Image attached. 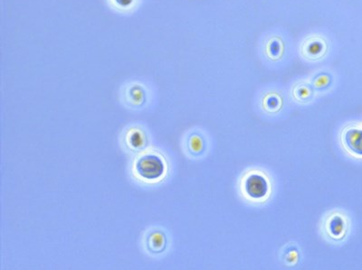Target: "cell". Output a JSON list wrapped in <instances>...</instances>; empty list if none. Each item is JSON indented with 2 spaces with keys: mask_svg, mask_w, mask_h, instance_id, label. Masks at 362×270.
Returning a JSON list of instances; mask_svg holds the SVG:
<instances>
[{
  "mask_svg": "<svg viewBox=\"0 0 362 270\" xmlns=\"http://www.w3.org/2000/svg\"><path fill=\"white\" fill-rule=\"evenodd\" d=\"M239 189L247 202L264 204L271 196L269 176L261 170L251 169L242 175Z\"/></svg>",
  "mask_w": 362,
  "mask_h": 270,
  "instance_id": "1",
  "label": "cell"
},
{
  "mask_svg": "<svg viewBox=\"0 0 362 270\" xmlns=\"http://www.w3.org/2000/svg\"><path fill=\"white\" fill-rule=\"evenodd\" d=\"M352 229V220L346 211L334 210L330 211L323 222V234L327 240L341 242L347 239Z\"/></svg>",
  "mask_w": 362,
  "mask_h": 270,
  "instance_id": "2",
  "label": "cell"
},
{
  "mask_svg": "<svg viewBox=\"0 0 362 270\" xmlns=\"http://www.w3.org/2000/svg\"><path fill=\"white\" fill-rule=\"evenodd\" d=\"M341 146L350 157L362 160V124H350L343 129Z\"/></svg>",
  "mask_w": 362,
  "mask_h": 270,
  "instance_id": "3",
  "label": "cell"
},
{
  "mask_svg": "<svg viewBox=\"0 0 362 270\" xmlns=\"http://www.w3.org/2000/svg\"><path fill=\"white\" fill-rule=\"evenodd\" d=\"M329 50L328 41L320 35H312L306 38L300 46V54L306 60L318 61L327 55Z\"/></svg>",
  "mask_w": 362,
  "mask_h": 270,
  "instance_id": "4",
  "label": "cell"
},
{
  "mask_svg": "<svg viewBox=\"0 0 362 270\" xmlns=\"http://www.w3.org/2000/svg\"><path fill=\"white\" fill-rule=\"evenodd\" d=\"M137 170H138L139 175L146 180L153 181L163 175L165 166L162 160L155 155H147L139 160L137 164Z\"/></svg>",
  "mask_w": 362,
  "mask_h": 270,
  "instance_id": "5",
  "label": "cell"
},
{
  "mask_svg": "<svg viewBox=\"0 0 362 270\" xmlns=\"http://www.w3.org/2000/svg\"><path fill=\"white\" fill-rule=\"evenodd\" d=\"M265 54L272 61H278L285 55V44L279 37H271L265 46Z\"/></svg>",
  "mask_w": 362,
  "mask_h": 270,
  "instance_id": "6",
  "label": "cell"
},
{
  "mask_svg": "<svg viewBox=\"0 0 362 270\" xmlns=\"http://www.w3.org/2000/svg\"><path fill=\"white\" fill-rule=\"evenodd\" d=\"M107 5L120 14H131L139 8L142 0H106Z\"/></svg>",
  "mask_w": 362,
  "mask_h": 270,
  "instance_id": "7",
  "label": "cell"
},
{
  "mask_svg": "<svg viewBox=\"0 0 362 270\" xmlns=\"http://www.w3.org/2000/svg\"><path fill=\"white\" fill-rule=\"evenodd\" d=\"M263 110L267 113H276L283 107V99L280 94L276 93H269L265 94L262 99Z\"/></svg>",
  "mask_w": 362,
  "mask_h": 270,
  "instance_id": "8",
  "label": "cell"
},
{
  "mask_svg": "<svg viewBox=\"0 0 362 270\" xmlns=\"http://www.w3.org/2000/svg\"><path fill=\"white\" fill-rule=\"evenodd\" d=\"M293 97L296 102L301 104H307L314 97V89L310 85L301 82L294 87Z\"/></svg>",
  "mask_w": 362,
  "mask_h": 270,
  "instance_id": "9",
  "label": "cell"
},
{
  "mask_svg": "<svg viewBox=\"0 0 362 270\" xmlns=\"http://www.w3.org/2000/svg\"><path fill=\"white\" fill-rule=\"evenodd\" d=\"M128 101L131 104H140L144 99L145 93L142 86L138 84H131L127 89Z\"/></svg>",
  "mask_w": 362,
  "mask_h": 270,
  "instance_id": "10",
  "label": "cell"
},
{
  "mask_svg": "<svg viewBox=\"0 0 362 270\" xmlns=\"http://www.w3.org/2000/svg\"><path fill=\"white\" fill-rule=\"evenodd\" d=\"M284 260L288 265L293 266L299 260V252L294 247L285 251Z\"/></svg>",
  "mask_w": 362,
  "mask_h": 270,
  "instance_id": "11",
  "label": "cell"
}]
</instances>
